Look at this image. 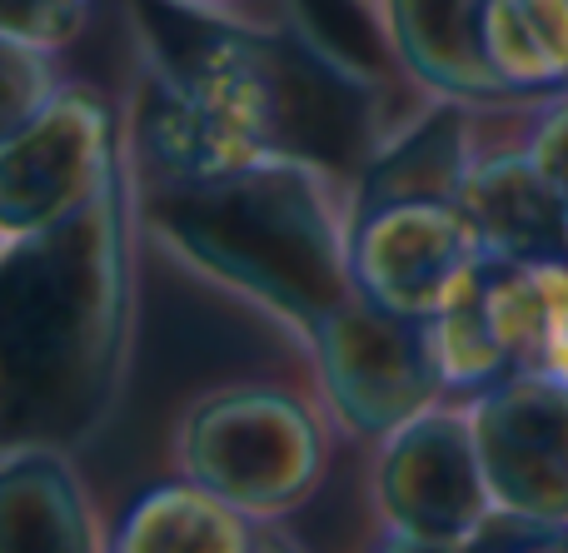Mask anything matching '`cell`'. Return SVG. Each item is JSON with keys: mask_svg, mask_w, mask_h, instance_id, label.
Instances as JSON below:
<instances>
[{"mask_svg": "<svg viewBox=\"0 0 568 553\" xmlns=\"http://www.w3.org/2000/svg\"><path fill=\"white\" fill-rule=\"evenodd\" d=\"M175 459L185 479L215 489L260 524H275L320 489L324 429L290 389L235 385L180 419Z\"/></svg>", "mask_w": 568, "mask_h": 553, "instance_id": "1", "label": "cell"}, {"mask_svg": "<svg viewBox=\"0 0 568 553\" xmlns=\"http://www.w3.org/2000/svg\"><path fill=\"white\" fill-rule=\"evenodd\" d=\"M115 115L85 80H60L30 115L0 125V239L6 255L75 225L110 185Z\"/></svg>", "mask_w": 568, "mask_h": 553, "instance_id": "2", "label": "cell"}, {"mask_svg": "<svg viewBox=\"0 0 568 553\" xmlns=\"http://www.w3.org/2000/svg\"><path fill=\"white\" fill-rule=\"evenodd\" d=\"M494 509L464 399H439L379 439L374 514L384 544L409 553L474 549Z\"/></svg>", "mask_w": 568, "mask_h": 553, "instance_id": "3", "label": "cell"}, {"mask_svg": "<svg viewBox=\"0 0 568 553\" xmlns=\"http://www.w3.org/2000/svg\"><path fill=\"white\" fill-rule=\"evenodd\" d=\"M489 249L444 190H399L359 209L349 235V289L404 319L459 305L489 269Z\"/></svg>", "mask_w": 568, "mask_h": 553, "instance_id": "4", "label": "cell"}, {"mask_svg": "<svg viewBox=\"0 0 568 553\" xmlns=\"http://www.w3.org/2000/svg\"><path fill=\"white\" fill-rule=\"evenodd\" d=\"M275 80L245 40H210L180 65L160 105L155 150L190 180H240L275 160Z\"/></svg>", "mask_w": 568, "mask_h": 553, "instance_id": "5", "label": "cell"}, {"mask_svg": "<svg viewBox=\"0 0 568 553\" xmlns=\"http://www.w3.org/2000/svg\"><path fill=\"white\" fill-rule=\"evenodd\" d=\"M314 359L329 409L349 434L384 439L404 419L439 404L444 389L424 355L419 319H404L349 289L314 319Z\"/></svg>", "mask_w": 568, "mask_h": 553, "instance_id": "6", "label": "cell"}, {"mask_svg": "<svg viewBox=\"0 0 568 553\" xmlns=\"http://www.w3.org/2000/svg\"><path fill=\"white\" fill-rule=\"evenodd\" d=\"M494 504L544 524H568V385L509 375L464 399Z\"/></svg>", "mask_w": 568, "mask_h": 553, "instance_id": "7", "label": "cell"}, {"mask_svg": "<svg viewBox=\"0 0 568 553\" xmlns=\"http://www.w3.org/2000/svg\"><path fill=\"white\" fill-rule=\"evenodd\" d=\"M454 205L469 215L494 265L568 259V205L529 145L469 155L454 180Z\"/></svg>", "mask_w": 568, "mask_h": 553, "instance_id": "8", "label": "cell"}, {"mask_svg": "<svg viewBox=\"0 0 568 553\" xmlns=\"http://www.w3.org/2000/svg\"><path fill=\"white\" fill-rule=\"evenodd\" d=\"M384 25L399 65L429 95L459 105H509L484 50V0H384Z\"/></svg>", "mask_w": 568, "mask_h": 553, "instance_id": "9", "label": "cell"}, {"mask_svg": "<svg viewBox=\"0 0 568 553\" xmlns=\"http://www.w3.org/2000/svg\"><path fill=\"white\" fill-rule=\"evenodd\" d=\"M0 549H100V524L90 514L85 484L60 449H10L0 464Z\"/></svg>", "mask_w": 568, "mask_h": 553, "instance_id": "10", "label": "cell"}, {"mask_svg": "<svg viewBox=\"0 0 568 553\" xmlns=\"http://www.w3.org/2000/svg\"><path fill=\"white\" fill-rule=\"evenodd\" d=\"M260 519L220 499L215 489L180 474L175 484L145 489L120 519L110 549L120 553H250L260 544Z\"/></svg>", "mask_w": 568, "mask_h": 553, "instance_id": "11", "label": "cell"}, {"mask_svg": "<svg viewBox=\"0 0 568 553\" xmlns=\"http://www.w3.org/2000/svg\"><path fill=\"white\" fill-rule=\"evenodd\" d=\"M484 50L514 100L568 90V0H484Z\"/></svg>", "mask_w": 568, "mask_h": 553, "instance_id": "12", "label": "cell"}, {"mask_svg": "<svg viewBox=\"0 0 568 553\" xmlns=\"http://www.w3.org/2000/svg\"><path fill=\"white\" fill-rule=\"evenodd\" d=\"M484 285V279H479ZM474 285L459 305L439 309L434 319H424V355H429V369L439 379L444 399H474L489 385L519 375L509 345H504L499 325L489 315V299Z\"/></svg>", "mask_w": 568, "mask_h": 553, "instance_id": "13", "label": "cell"}, {"mask_svg": "<svg viewBox=\"0 0 568 553\" xmlns=\"http://www.w3.org/2000/svg\"><path fill=\"white\" fill-rule=\"evenodd\" d=\"M95 0H0V35L30 50H65Z\"/></svg>", "mask_w": 568, "mask_h": 553, "instance_id": "14", "label": "cell"}, {"mask_svg": "<svg viewBox=\"0 0 568 553\" xmlns=\"http://www.w3.org/2000/svg\"><path fill=\"white\" fill-rule=\"evenodd\" d=\"M524 145H529V155L539 160V170L554 180V190H559L564 205H568V90L544 100V110H539V120H534Z\"/></svg>", "mask_w": 568, "mask_h": 553, "instance_id": "15", "label": "cell"}, {"mask_svg": "<svg viewBox=\"0 0 568 553\" xmlns=\"http://www.w3.org/2000/svg\"><path fill=\"white\" fill-rule=\"evenodd\" d=\"M185 6H235V0H185Z\"/></svg>", "mask_w": 568, "mask_h": 553, "instance_id": "16", "label": "cell"}]
</instances>
